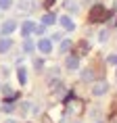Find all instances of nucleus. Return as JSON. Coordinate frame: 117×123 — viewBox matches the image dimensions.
I'll return each mask as SVG.
<instances>
[{
	"instance_id": "nucleus-12",
	"label": "nucleus",
	"mask_w": 117,
	"mask_h": 123,
	"mask_svg": "<svg viewBox=\"0 0 117 123\" xmlns=\"http://www.w3.org/2000/svg\"><path fill=\"white\" fill-rule=\"evenodd\" d=\"M63 6H65V11H69V13H78V11H79V6H78L75 0H65Z\"/></svg>"
},
{
	"instance_id": "nucleus-22",
	"label": "nucleus",
	"mask_w": 117,
	"mask_h": 123,
	"mask_svg": "<svg viewBox=\"0 0 117 123\" xmlns=\"http://www.w3.org/2000/svg\"><path fill=\"white\" fill-rule=\"evenodd\" d=\"M33 65H36V69H42V67H44V61H42V58H36Z\"/></svg>"
},
{
	"instance_id": "nucleus-14",
	"label": "nucleus",
	"mask_w": 117,
	"mask_h": 123,
	"mask_svg": "<svg viewBox=\"0 0 117 123\" xmlns=\"http://www.w3.org/2000/svg\"><path fill=\"white\" fill-rule=\"evenodd\" d=\"M71 50V40H61V46H58V52L61 54H67Z\"/></svg>"
},
{
	"instance_id": "nucleus-24",
	"label": "nucleus",
	"mask_w": 117,
	"mask_h": 123,
	"mask_svg": "<svg viewBox=\"0 0 117 123\" xmlns=\"http://www.w3.org/2000/svg\"><path fill=\"white\" fill-rule=\"evenodd\" d=\"M4 123H15V121H13V119H8V121H4Z\"/></svg>"
},
{
	"instance_id": "nucleus-23",
	"label": "nucleus",
	"mask_w": 117,
	"mask_h": 123,
	"mask_svg": "<svg viewBox=\"0 0 117 123\" xmlns=\"http://www.w3.org/2000/svg\"><path fill=\"white\" fill-rule=\"evenodd\" d=\"M50 40H52V42H58V40H63V36H61V33H52Z\"/></svg>"
},
{
	"instance_id": "nucleus-4",
	"label": "nucleus",
	"mask_w": 117,
	"mask_h": 123,
	"mask_svg": "<svg viewBox=\"0 0 117 123\" xmlns=\"http://www.w3.org/2000/svg\"><path fill=\"white\" fill-rule=\"evenodd\" d=\"M38 50L42 52V54H50V52H52V40L50 38L38 40Z\"/></svg>"
},
{
	"instance_id": "nucleus-15",
	"label": "nucleus",
	"mask_w": 117,
	"mask_h": 123,
	"mask_svg": "<svg viewBox=\"0 0 117 123\" xmlns=\"http://www.w3.org/2000/svg\"><path fill=\"white\" fill-rule=\"evenodd\" d=\"M82 79L84 81H94V71L92 69H84L82 71Z\"/></svg>"
},
{
	"instance_id": "nucleus-19",
	"label": "nucleus",
	"mask_w": 117,
	"mask_h": 123,
	"mask_svg": "<svg viewBox=\"0 0 117 123\" xmlns=\"http://www.w3.org/2000/svg\"><path fill=\"white\" fill-rule=\"evenodd\" d=\"M44 31H46V25H42V23H40V25H36V36H44Z\"/></svg>"
},
{
	"instance_id": "nucleus-8",
	"label": "nucleus",
	"mask_w": 117,
	"mask_h": 123,
	"mask_svg": "<svg viewBox=\"0 0 117 123\" xmlns=\"http://www.w3.org/2000/svg\"><path fill=\"white\" fill-rule=\"evenodd\" d=\"M65 67L69 69V71H75L79 67V56H75V54H69V56L65 58Z\"/></svg>"
},
{
	"instance_id": "nucleus-10",
	"label": "nucleus",
	"mask_w": 117,
	"mask_h": 123,
	"mask_svg": "<svg viewBox=\"0 0 117 123\" xmlns=\"http://www.w3.org/2000/svg\"><path fill=\"white\" fill-rule=\"evenodd\" d=\"M11 48H13V40L4 36V38L0 40V54H2V52H8Z\"/></svg>"
},
{
	"instance_id": "nucleus-21",
	"label": "nucleus",
	"mask_w": 117,
	"mask_h": 123,
	"mask_svg": "<svg viewBox=\"0 0 117 123\" xmlns=\"http://www.w3.org/2000/svg\"><path fill=\"white\" fill-rule=\"evenodd\" d=\"M107 63H109V65H117V54H111V56L107 58Z\"/></svg>"
},
{
	"instance_id": "nucleus-17",
	"label": "nucleus",
	"mask_w": 117,
	"mask_h": 123,
	"mask_svg": "<svg viewBox=\"0 0 117 123\" xmlns=\"http://www.w3.org/2000/svg\"><path fill=\"white\" fill-rule=\"evenodd\" d=\"M107 40H109V29H100V31H98V42H107Z\"/></svg>"
},
{
	"instance_id": "nucleus-2",
	"label": "nucleus",
	"mask_w": 117,
	"mask_h": 123,
	"mask_svg": "<svg viewBox=\"0 0 117 123\" xmlns=\"http://www.w3.org/2000/svg\"><path fill=\"white\" fill-rule=\"evenodd\" d=\"M17 8H19V13H33L36 0H19L17 2Z\"/></svg>"
},
{
	"instance_id": "nucleus-13",
	"label": "nucleus",
	"mask_w": 117,
	"mask_h": 123,
	"mask_svg": "<svg viewBox=\"0 0 117 123\" xmlns=\"http://www.w3.org/2000/svg\"><path fill=\"white\" fill-rule=\"evenodd\" d=\"M17 79H19L21 86L27 84V71H25V67H19V69H17Z\"/></svg>"
},
{
	"instance_id": "nucleus-9",
	"label": "nucleus",
	"mask_w": 117,
	"mask_h": 123,
	"mask_svg": "<svg viewBox=\"0 0 117 123\" xmlns=\"http://www.w3.org/2000/svg\"><path fill=\"white\" fill-rule=\"evenodd\" d=\"M58 23H61L63 29H67V31H73V29H75V23H73V19L69 17V15H63V17L58 19Z\"/></svg>"
},
{
	"instance_id": "nucleus-7",
	"label": "nucleus",
	"mask_w": 117,
	"mask_h": 123,
	"mask_svg": "<svg viewBox=\"0 0 117 123\" xmlns=\"http://www.w3.org/2000/svg\"><path fill=\"white\" fill-rule=\"evenodd\" d=\"M33 31H36V23L33 21H23L21 23V36L23 38H29Z\"/></svg>"
},
{
	"instance_id": "nucleus-6",
	"label": "nucleus",
	"mask_w": 117,
	"mask_h": 123,
	"mask_svg": "<svg viewBox=\"0 0 117 123\" xmlns=\"http://www.w3.org/2000/svg\"><path fill=\"white\" fill-rule=\"evenodd\" d=\"M104 17H107V11H104V6H100V4L90 11V19L92 21H103Z\"/></svg>"
},
{
	"instance_id": "nucleus-25",
	"label": "nucleus",
	"mask_w": 117,
	"mask_h": 123,
	"mask_svg": "<svg viewBox=\"0 0 117 123\" xmlns=\"http://www.w3.org/2000/svg\"><path fill=\"white\" fill-rule=\"evenodd\" d=\"M115 77H117V71H115Z\"/></svg>"
},
{
	"instance_id": "nucleus-16",
	"label": "nucleus",
	"mask_w": 117,
	"mask_h": 123,
	"mask_svg": "<svg viewBox=\"0 0 117 123\" xmlns=\"http://www.w3.org/2000/svg\"><path fill=\"white\" fill-rule=\"evenodd\" d=\"M33 48H36V46H33V42L29 38H25V42H23V52H27V54H29V52H33Z\"/></svg>"
},
{
	"instance_id": "nucleus-1",
	"label": "nucleus",
	"mask_w": 117,
	"mask_h": 123,
	"mask_svg": "<svg viewBox=\"0 0 117 123\" xmlns=\"http://www.w3.org/2000/svg\"><path fill=\"white\" fill-rule=\"evenodd\" d=\"M82 113H84V102H82L79 98H69V100H67V115L79 117Z\"/></svg>"
},
{
	"instance_id": "nucleus-18",
	"label": "nucleus",
	"mask_w": 117,
	"mask_h": 123,
	"mask_svg": "<svg viewBox=\"0 0 117 123\" xmlns=\"http://www.w3.org/2000/svg\"><path fill=\"white\" fill-rule=\"evenodd\" d=\"M13 6V0H0V8L2 11H6V8H11Z\"/></svg>"
},
{
	"instance_id": "nucleus-20",
	"label": "nucleus",
	"mask_w": 117,
	"mask_h": 123,
	"mask_svg": "<svg viewBox=\"0 0 117 123\" xmlns=\"http://www.w3.org/2000/svg\"><path fill=\"white\" fill-rule=\"evenodd\" d=\"M13 109H15L13 102H4L2 104V111H4V113H13Z\"/></svg>"
},
{
	"instance_id": "nucleus-5",
	"label": "nucleus",
	"mask_w": 117,
	"mask_h": 123,
	"mask_svg": "<svg viewBox=\"0 0 117 123\" xmlns=\"http://www.w3.org/2000/svg\"><path fill=\"white\" fill-rule=\"evenodd\" d=\"M15 29H17V21H13V19H8V21H4V23H2V27H0V33H2V36H11V33L15 31Z\"/></svg>"
},
{
	"instance_id": "nucleus-11",
	"label": "nucleus",
	"mask_w": 117,
	"mask_h": 123,
	"mask_svg": "<svg viewBox=\"0 0 117 123\" xmlns=\"http://www.w3.org/2000/svg\"><path fill=\"white\" fill-rule=\"evenodd\" d=\"M54 23H57V15L54 13H46L44 17H42V25H54Z\"/></svg>"
},
{
	"instance_id": "nucleus-3",
	"label": "nucleus",
	"mask_w": 117,
	"mask_h": 123,
	"mask_svg": "<svg viewBox=\"0 0 117 123\" xmlns=\"http://www.w3.org/2000/svg\"><path fill=\"white\" fill-rule=\"evenodd\" d=\"M109 92V84L107 81H94V86H92V94L94 96H104Z\"/></svg>"
}]
</instances>
